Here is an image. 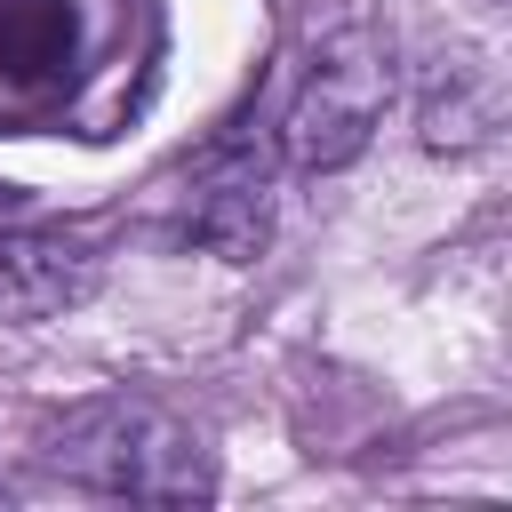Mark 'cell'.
I'll return each instance as SVG.
<instances>
[{"label":"cell","mask_w":512,"mask_h":512,"mask_svg":"<svg viewBox=\"0 0 512 512\" xmlns=\"http://www.w3.org/2000/svg\"><path fill=\"white\" fill-rule=\"evenodd\" d=\"M48 464L80 488L136 496V504H200L216 496V448L160 400H88L56 424Z\"/></svg>","instance_id":"6da1fadb"},{"label":"cell","mask_w":512,"mask_h":512,"mask_svg":"<svg viewBox=\"0 0 512 512\" xmlns=\"http://www.w3.org/2000/svg\"><path fill=\"white\" fill-rule=\"evenodd\" d=\"M392 104V40L368 8H344L320 40H312V64L288 96V120H280V152L288 168L304 176H336L368 152L376 120Z\"/></svg>","instance_id":"7a4b0ae2"},{"label":"cell","mask_w":512,"mask_h":512,"mask_svg":"<svg viewBox=\"0 0 512 512\" xmlns=\"http://www.w3.org/2000/svg\"><path fill=\"white\" fill-rule=\"evenodd\" d=\"M184 232L216 256H256L264 232H272V160L264 144H216L200 152L192 168V192H184Z\"/></svg>","instance_id":"3957f363"},{"label":"cell","mask_w":512,"mask_h":512,"mask_svg":"<svg viewBox=\"0 0 512 512\" xmlns=\"http://www.w3.org/2000/svg\"><path fill=\"white\" fill-rule=\"evenodd\" d=\"M104 256L80 232H0V320H56L96 288Z\"/></svg>","instance_id":"277c9868"},{"label":"cell","mask_w":512,"mask_h":512,"mask_svg":"<svg viewBox=\"0 0 512 512\" xmlns=\"http://www.w3.org/2000/svg\"><path fill=\"white\" fill-rule=\"evenodd\" d=\"M416 128H424V152H488L496 128H504V80H496V64L488 56H440L432 80H424Z\"/></svg>","instance_id":"5b68a950"},{"label":"cell","mask_w":512,"mask_h":512,"mask_svg":"<svg viewBox=\"0 0 512 512\" xmlns=\"http://www.w3.org/2000/svg\"><path fill=\"white\" fill-rule=\"evenodd\" d=\"M72 56V16L64 0H0V72L40 80Z\"/></svg>","instance_id":"8992f818"},{"label":"cell","mask_w":512,"mask_h":512,"mask_svg":"<svg viewBox=\"0 0 512 512\" xmlns=\"http://www.w3.org/2000/svg\"><path fill=\"white\" fill-rule=\"evenodd\" d=\"M480 8H496V0H480Z\"/></svg>","instance_id":"52a82bcc"}]
</instances>
